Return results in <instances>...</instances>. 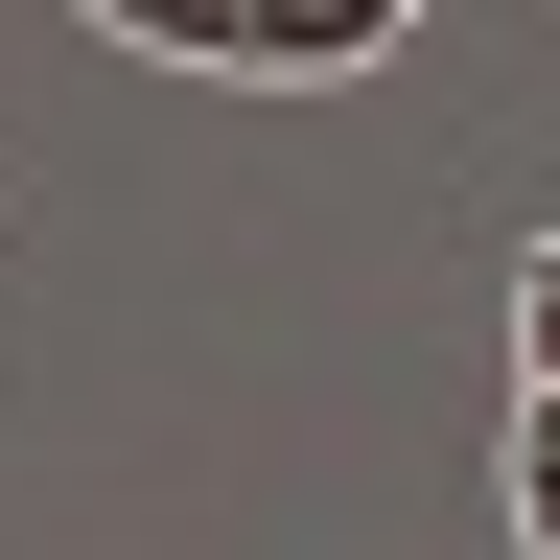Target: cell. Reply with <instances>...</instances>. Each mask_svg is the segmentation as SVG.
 Returning <instances> with one entry per match:
<instances>
[{
    "label": "cell",
    "mask_w": 560,
    "mask_h": 560,
    "mask_svg": "<svg viewBox=\"0 0 560 560\" xmlns=\"http://www.w3.org/2000/svg\"><path fill=\"white\" fill-rule=\"evenodd\" d=\"M514 560H560V397H514Z\"/></svg>",
    "instance_id": "3957f363"
},
{
    "label": "cell",
    "mask_w": 560,
    "mask_h": 560,
    "mask_svg": "<svg viewBox=\"0 0 560 560\" xmlns=\"http://www.w3.org/2000/svg\"><path fill=\"white\" fill-rule=\"evenodd\" d=\"M420 24V0H234V70H257V94H304V70H374Z\"/></svg>",
    "instance_id": "6da1fadb"
},
{
    "label": "cell",
    "mask_w": 560,
    "mask_h": 560,
    "mask_svg": "<svg viewBox=\"0 0 560 560\" xmlns=\"http://www.w3.org/2000/svg\"><path fill=\"white\" fill-rule=\"evenodd\" d=\"M117 47H164V70H234V0H94Z\"/></svg>",
    "instance_id": "7a4b0ae2"
},
{
    "label": "cell",
    "mask_w": 560,
    "mask_h": 560,
    "mask_svg": "<svg viewBox=\"0 0 560 560\" xmlns=\"http://www.w3.org/2000/svg\"><path fill=\"white\" fill-rule=\"evenodd\" d=\"M514 397H560V234L514 257Z\"/></svg>",
    "instance_id": "277c9868"
}]
</instances>
